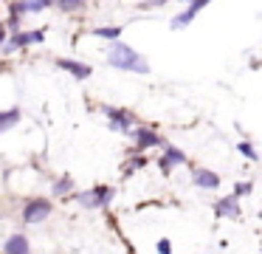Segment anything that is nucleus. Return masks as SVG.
<instances>
[{"label": "nucleus", "mask_w": 262, "mask_h": 254, "mask_svg": "<svg viewBox=\"0 0 262 254\" xmlns=\"http://www.w3.org/2000/svg\"><path fill=\"white\" fill-rule=\"evenodd\" d=\"M107 65L116 68V71H127V73H149V71H152L147 56H144L141 51H136L133 45L121 43V40L110 43V48H107Z\"/></svg>", "instance_id": "1"}, {"label": "nucleus", "mask_w": 262, "mask_h": 254, "mask_svg": "<svg viewBox=\"0 0 262 254\" xmlns=\"http://www.w3.org/2000/svg\"><path fill=\"white\" fill-rule=\"evenodd\" d=\"M113 195H116L113 186L96 184V186H91V189L79 192V195H76V203H79L82 209H104L110 201H113Z\"/></svg>", "instance_id": "2"}, {"label": "nucleus", "mask_w": 262, "mask_h": 254, "mask_svg": "<svg viewBox=\"0 0 262 254\" xmlns=\"http://www.w3.org/2000/svg\"><path fill=\"white\" fill-rule=\"evenodd\" d=\"M102 113L107 116L110 127L121 135H130L133 127H136V113L124 110V107H113V105H102Z\"/></svg>", "instance_id": "3"}, {"label": "nucleus", "mask_w": 262, "mask_h": 254, "mask_svg": "<svg viewBox=\"0 0 262 254\" xmlns=\"http://www.w3.org/2000/svg\"><path fill=\"white\" fill-rule=\"evenodd\" d=\"M51 209H54V203L48 198H31V201L23 203V223H29V226L42 223L51 214Z\"/></svg>", "instance_id": "4"}, {"label": "nucleus", "mask_w": 262, "mask_h": 254, "mask_svg": "<svg viewBox=\"0 0 262 254\" xmlns=\"http://www.w3.org/2000/svg\"><path fill=\"white\" fill-rule=\"evenodd\" d=\"M46 43V31H14L12 37L6 40V45H3V54H12V51H20V48H29V45H40Z\"/></svg>", "instance_id": "5"}, {"label": "nucleus", "mask_w": 262, "mask_h": 254, "mask_svg": "<svg viewBox=\"0 0 262 254\" xmlns=\"http://www.w3.org/2000/svg\"><path fill=\"white\" fill-rule=\"evenodd\" d=\"M130 139H133V144H136L138 152H147V150H152V147H166L164 135H158V130H152V127H133Z\"/></svg>", "instance_id": "6"}, {"label": "nucleus", "mask_w": 262, "mask_h": 254, "mask_svg": "<svg viewBox=\"0 0 262 254\" xmlns=\"http://www.w3.org/2000/svg\"><path fill=\"white\" fill-rule=\"evenodd\" d=\"M209 3H211V0H192V3H189L186 9L181 11V14L172 17L169 28H172V31H181V28H186L189 23H194V17H198V14H200V11H203Z\"/></svg>", "instance_id": "7"}, {"label": "nucleus", "mask_w": 262, "mask_h": 254, "mask_svg": "<svg viewBox=\"0 0 262 254\" xmlns=\"http://www.w3.org/2000/svg\"><path fill=\"white\" fill-rule=\"evenodd\" d=\"M54 65H57L59 71L71 73L74 79H91V76H93V68L88 65V62H79V60H68V56H57V60H54Z\"/></svg>", "instance_id": "8"}, {"label": "nucleus", "mask_w": 262, "mask_h": 254, "mask_svg": "<svg viewBox=\"0 0 262 254\" xmlns=\"http://www.w3.org/2000/svg\"><path fill=\"white\" fill-rule=\"evenodd\" d=\"M192 181L194 186H200V189H220L223 178L214 172V169H206V167H194L192 169Z\"/></svg>", "instance_id": "9"}, {"label": "nucleus", "mask_w": 262, "mask_h": 254, "mask_svg": "<svg viewBox=\"0 0 262 254\" xmlns=\"http://www.w3.org/2000/svg\"><path fill=\"white\" fill-rule=\"evenodd\" d=\"M161 169L164 172H169L172 167H181V164H189V158H186V152L183 150H178V147H172V144H166L164 147V155H161Z\"/></svg>", "instance_id": "10"}, {"label": "nucleus", "mask_w": 262, "mask_h": 254, "mask_svg": "<svg viewBox=\"0 0 262 254\" xmlns=\"http://www.w3.org/2000/svg\"><path fill=\"white\" fill-rule=\"evenodd\" d=\"M214 214L217 218H239V198H234V195L220 198L214 203Z\"/></svg>", "instance_id": "11"}, {"label": "nucleus", "mask_w": 262, "mask_h": 254, "mask_svg": "<svg viewBox=\"0 0 262 254\" xmlns=\"http://www.w3.org/2000/svg\"><path fill=\"white\" fill-rule=\"evenodd\" d=\"M29 251H31V243L26 235H12L3 243V254H29Z\"/></svg>", "instance_id": "12"}, {"label": "nucleus", "mask_w": 262, "mask_h": 254, "mask_svg": "<svg viewBox=\"0 0 262 254\" xmlns=\"http://www.w3.org/2000/svg\"><path fill=\"white\" fill-rule=\"evenodd\" d=\"M20 119H23V110H20V107L0 110V133H6V130L14 127V124H20Z\"/></svg>", "instance_id": "13"}, {"label": "nucleus", "mask_w": 262, "mask_h": 254, "mask_svg": "<svg viewBox=\"0 0 262 254\" xmlns=\"http://www.w3.org/2000/svg\"><path fill=\"white\" fill-rule=\"evenodd\" d=\"M93 37L99 40H110V43H116V40H121V26H96L91 28Z\"/></svg>", "instance_id": "14"}, {"label": "nucleus", "mask_w": 262, "mask_h": 254, "mask_svg": "<svg viewBox=\"0 0 262 254\" xmlns=\"http://www.w3.org/2000/svg\"><path fill=\"white\" fill-rule=\"evenodd\" d=\"M88 6V0H57V9L65 11V14H74V11H82Z\"/></svg>", "instance_id": "15"}, {"label": "nucleus", "mask_w": 262, "mask_h": 254, "mask_svg": "<svg viewBox=\"0 0 262 254\" xmlns=\"http://www.w3.org/2000/svg\"><path fill=\"white\" fill-rule=\"evenodd\" d=\"M51 6H57V0H26V9H29V14H40V11L51 9Z\"/></svg>", "instance_id": "16"}, {"label": "nucleus", "mask_w": 262, "mask_h": 254, "mask_svg": "<svg viewBox=\"0 0 262 254\" xmlns=\"http://www.w3.org/2000/svg\"><path fill=\"white\" fill-rule=\"evenodd\" d=\"M71 189H74V181H71L68 175H62L59 181H54V186H51V192H54V195H59V198H62V195H68Z\"/></svg>", "instance_id": "17"}, {"label": "nucleus", "mask_w": 262, "mask_h": 254, "mask_svg": "<svg viewBox=\"0 0 262 254\" xmlns=\"http://www.w3.org/2000/svg\"><path fill=\"white\" fill-rule=\"evenodd\" d=\"M239 152H243L248 161H259V152L254 150V144H251V141H239Z\"/></svg>", "instance_id": "18"}, {"label": "nucleus", "mask_w": 262, "mask_h": 254, "mask_svg": "<svg viewBox=\"0 0 262 254\" xmlns=\"http://www.w3.org/2000/svg\"><path fill=\"white\" fill-rule=\"evenodd\" d=\"M20 23H23V17H20V14H12V11H9V17H6V28H12V34H14V31H20Z\"/></svg>", "instance_id": "19"}, {"label": "nucleus", "mask_w": 262, "mask_h": 254, "mask_svg": "<svg viewBox=\"0 0 262 254\" xmlns=\"http://www.w3.org/2000/svg\"><path fill=\"white\" fill-rule=\"evenodd\" d=\"M251 189H254L251 184H237V186H234V198H243V195H248Z\"/></svg>", "instance_id": "20"}, {"label": "nucleus", "mask_w": 262, "mask_h": 254, "mask_svg": "<svg viewBox=\"0 0 262 254\" xmlns=\"http://www.w3.org/2000/svg\"><path fill=\"white\" fill-rule=\"evenodd\" d=\"M144 164H147V158H141V155H136V161L130 164V167H124V175H130L133 169H138V167H144Z\"/></svg>", "instance_id": "21"}, {"label": "nucleus", "mask_w": 262, "mask_h": 254, "mask_svg": "<svg viewBox=\"0 0 262 254\" xmlns=\"http://www.w3.org/2000/svg\"><path fill=\"white\" fill-rule=\"evenodd\" d=\"M158 254H172V243L166 240V237H161V240H158Z\"/></svg>", "instance_id": "22"}, {"label": "nucleus", "mask_w": 262, "mask_h": 254, "mask_svg": "<svg viewBox=\"0 0 262 254\" xmlns=\"http://www.w3.org/2000/svg\"><path fill=\"white\" fill-rule=\"evenodd\" d=\"M166 6V0H152V3H141V9H161Z\"/></svg>", "instance_id": "23"}, {"label": "nucleus", "mask_w": 262, "mask_h": 254, "mask_svg": "<svg viewBox=\"0 0 262 254\" xmlns=\"http://www.w3.org/2000/svg\"><path fill=\"white\" fill-rule=\"evenodd\" d=\"M6 45V20H0V48Z\"/></svg>", "instance_id": "24"}, {"label": "nucleus", "mask_w": 262, "mask_h": 254, "mask_svg": "<svg viewBox=\"0 0 262 254\" xmlns=\"http://www.w3.org/2000/svg\"><path fill=\"white\" fill-rule=\"evenodd\" d=\"M181 3H183V6H189V3H192V0H181Z\"/></svg>", "instance_id": "25"}, {"label": "nucleus", "mask_w": 262, "mask_h": 254, "mask_svg": "<svg viewBox=\"0 0 262 254\" xmlns=\"http://www.w3.org/2000/svg\"><path fill=\"white\" fill-rule=\"evenodd\" d=\"M259 218H262V209H259Z\"/></svg>", "instance_id": "26"}]
</instances>
